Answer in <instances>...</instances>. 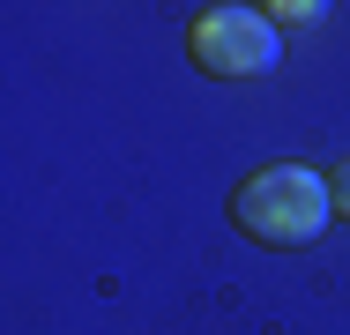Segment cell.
<instances>
[{
  "instance_id": "obj_1",
  "label": "cell",
  "mask_w": 350,
  "mask_h": 335,
  "mask_svg": "<svg viewBox=\"0 0 350 335\" xmlns=\"http://www.w3.org/2000/svg\"><path fill=\"white\" fill-rule=\"evenodd\" d=\"M239 224L261 239V246H306V239H321L328 231V216H336V194H328V179L313 172V164H269V172H254L239 194Z\"/></svg>"
},
{
  "instance_id": "obj_3",
  "label": "cell",
  "mask_w": 350,
  "mask_h": 335,
  "mask_svg": "<svg viewBox=\"0 0 350 335\" xmlns=\"http://www.w3.org/2000/svg\"><path fill=\"white\" fill-rule=\"evenodd\" d=\"M328 194H336V209H343V216H350V157H343V164H336V172H328Z\"/></svg>"
},
{
  "instance_id": "obj_2",
  "label": "cell",
  "mask_w": 350,
  "mask_h": 335,
  "mask_svg": "<svg viewBox=\"0 0 350 335\" xmlns=\"http://www.w3.org/2000/svg\"><path fill=\"white\" fill-rule=\"evenodd\" d=\"M194 60L224 75V82H246V75H269L283 60V30L269 23V8H202L194 15Z\"/></svg>"
}]
</instances>
